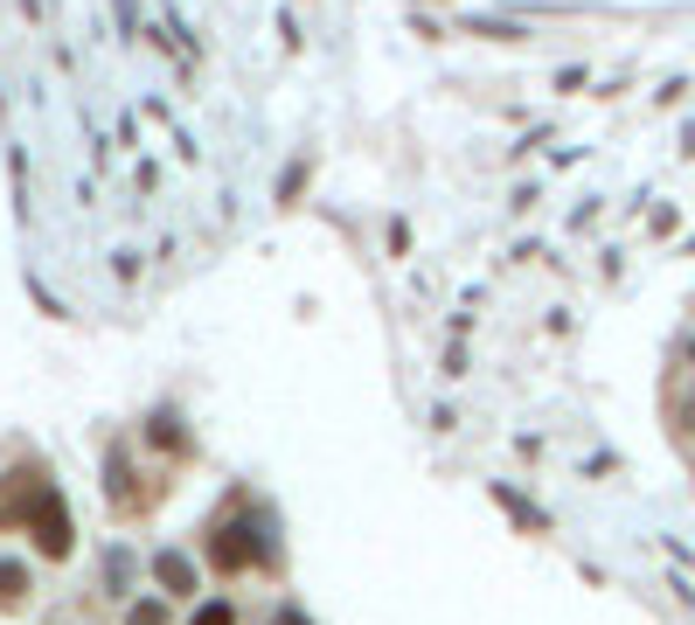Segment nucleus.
Returning <instances> with one entry per match:
<instances>
[{"label": "nucleus", "instance_id": "9", "mask_svg": "<svg viewBox=\"0 0 695 625\" xmlns=\"http://www.w3.org/2000/svg\"><path fill=\"white\" fill-rule=\"evenodd\" d=\"M688 424H695V410H688Z\"/></svg>", "mask_w": 695, "mask_h": 625}, {"label": "nucleus", "instance_id": "1", "mask_svg": "<svg viewBox=\"0 0 695 625\" xmlns=\"http://www.w3.org/2000/svg\"><path fill=\"white\" fill-rule=\"evenodd\" d=\"M29 529H35V550H42V556H70V514H63V501H57L49 486H35Z\"/></svg>", "mask_w": 695, "mask_h": 625}, {"label": "nucleus", "instance_id": "5", "mask_svg": "<svg viewBox=\"0 0 695 625\" xmlns=\"http://www.w3.org/2000/svg\"><path fill=\"white\" fill-rule=\"evenodd\" d=\"M105 473H112V501L125 508V501H133V480H125V452L112 445V459H105Z\"/></svg>", "mask_w": 695, "mask_h": 625}, {"label": "nucleus", "instance_id": "6", "mask_svg": "<svg viewBox=\"0 0 695 625\" xmlns=\"http://www.w3.org/2000/svg\"><path fill=\"white\" fill-rule=\"evenodd\" d=\"M125 625H167V605H161V597H146V605L125 612Z\"/></svg>", "mask_w": 695, "mask_h": 625}, {"label": "nucleus", "instance_id": "8", "mask_svg": "<svg viewBox=\"0 0 695 625\" xmlns=\"http://www.w3.org/2000/svg\"><path fill=\"white\" fill-rule=\"evenodd\" d=\"M688 361H695V341H688Z\"/></svg>", "mask_w": 695, "mask_h": 625}, {"label": "nucleus", "instance_id": "7", "mask_svg": "<svg viewBox=\"0 0 695 625\" xmlns=\"http://www.w3.org/2000/svg\"><path fill=\"white\" fill-rule=\"evenodd\" d=\"M195 625H237V612H229L223 597H209V605H195Z\"/></svg>", "mask_w": 695, "mask_h": 625}, {"label": "nucleus", "instance_id": "3", "mask_svg": "<svg viewBox=\"0 0 695 625\" xmlns=\"http://www.w3.org/2000/svg\"><path fill=\"white\" fill-rule=\"evenodd\" d=\"M153 584H161L167 597H195V563L182 550H161L153 556Z\"/></svg>", "mask_w": 695, "mask_h": 625}, {"label": "nucleus", "instance_id": "4", "mask_svg": "<svg viewBox=\"0 0 695 625\" xmlns=\"http://www.w3.org/2000/svg\"><path fill=\"white\" fill-rule=\"evenodd\" d=\"M21 591H29V563L0 556V597H21Z\"/></svg>", "mask_w": 695, "mask_h": 625}, {"label": "nucleus", "instance_id": "2", "mask_svg": "<svg viewBox=\"0 0 695 625\" xmlns=\"http://www.w3.org/2000/svg\"><path fill=\"white\" fill-rule=\"evenodd\" d=\"M251 535V521H223V529H216V570H244L251 556H257V542H244Z\"/></svg>", "mask_w": 695, "mask_h": 625}]
</instances>
